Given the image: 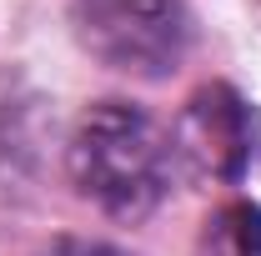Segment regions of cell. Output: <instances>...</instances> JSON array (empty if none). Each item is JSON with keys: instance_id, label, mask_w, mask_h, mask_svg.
<instances>
[{"instance_id": "cell-4", "label": "cell", "mask_w": 261, "mask_h": 256, "mask_svg": "<svg viewBox=\"0 0 261 256\" xmlns=\"http://www.w3.org/2000/svg\"><path fill=\"white\" fill-rule=\"evenodd\" d=\"M196 256H261V206L231 201L211 211L196 236Z\"/></svg>"}, {"instance_id": "cell-1", "label": "cell", "mask_w": 261, "mask_h": 256, "mask_svg": "<svg viewBox=\"0 0 261 256\" xmlns=\"http://www.w3.org/2000/svg\"><path fill=\"white\" fill-rule=\"evenodd\" d=\"M65 166L70 186L96 211L116 221H141L161 206L171 186V141L146 111L126 100H100L75 121Z\"/></svg>"}, {"instance_id": "cell-5", "label": "cell", "mask_w": 261, "mask_h": 256, "mask_svg": "<svg viewBox=\"0 0 261 256\" xmlns=\"http://www.w3.org/2000/svg\"><path fill=\"white\" fill-rule=\"evenodd\" d=\"M40 256H126V251H116L106 241H91V236H56Z\"/></svg>"}, {"instance_id": "cell-3", "label": "cell", "mask_w": 261, "mask_h": 256, "mask_svg": "<svg viewBox=\"0 0 261 256\" xmlns=\"http://www.w3.org/2000/svg\"><path fill=\"white\" fill-rule=\"evenodd\" d=\"M171 146H176V156L186 161L201 181H236L251 166V146H256L246 100L236 96L231 86H221V81L201 86L181 106Z\"/></svg>"}, {"instance_id": "cell-2", "label": "cell", "mask_w": 261, "mask_h": 256, "mask_svg": "<svg viewBox=\"0 0 261 256\" xmlns=\"http://www.w3.org/2000/svg\"><path fill=\"white\" fill-rule=\"evenodd\" d=\"M70 25L100 65L146 81L171 75L191 45L181 0H70Z\"/></svg>"}]
</instances>
